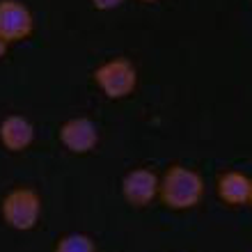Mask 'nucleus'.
<instances>
[{
    "label": "nucleus",
    "instance_id": "nucleus-4",
    "mask_svg": "<svg viewBox=\"0 0 252 252\" xmlns=\"http://www.w3.org/2000/svg\"><path fill=\"white\" fill-rule=\"evenodd\" d=\"M34 28L32 14L19 0H0V34L7 44L30 37Z\"/></svg>",
    "mask_w": 252,
    "mask_h": 252
},
{
    "label": "nucleus",
    "instance_id": "nucleus-12",
    "mask_svg": "<svg viewBox=\"0 0 252 252\" xmlns=\"http://www.w3.org/2000/svg\"><path fill=\"white\" fill-rule=\"evenodd\" d=\"M248 202H250V204H252V190H250V199H248Z\"/></svg>",
    "mask_w": 252,
    "mask_h": 252
},
{
    "label": "nucleus",
    "instance_id": "nucleus-1",
    "mask_svg": "<svg viewBox=\"0 0 252 252\" xmlns=\"http://www.w3.org/2000/svg\"><path fill=\"white\" fill-rule=\"evenodd\" d=\"M204 195V179L195 170L184 165H172L158 184L160 202L174 211H184L199 204Z\"/></svg>",
    "mask_w": 252,
    "mask_h": 252
},
{
    "label": "nucleus",
    "instance_id": "nucleus-2",
    "mask_svg": "<svg viewBox=\"0 0 252 252\" xmlns=\"http://www.w3.org/2000/svg\"><path fill=\"white\" fill-rule=\"evenodd\" d=\"M41 199L32 188H16L2 199V218L9 227L28 232L39 222Z\"/></svg>",
    "mask_w": 252,
    "mask_h": 252
},
{
    "label": "nucleus",
    "instance_id": "nucleus-11",
    "mask_svg": "<svg viewBox=\"0 0 252 252\" xmlns=\"http://www.w3.org/2000/svg\"><path fill=\"white\" fill-rule=\"evenodd\" d=\"M7 46H9V44H7V41H5V37L0 34V58H2V55L7 53Z\"/></svg>",
    "mask_w": 252,
    "mask_h": 252
},
{
    "label": "nucleus",
    "instance_id": "nucleus-10",
    "mask_svg": "<svg viewBox=\"0 0 252 252\" xmlns=\"http://www.w3.org/2000/svg\"><path fill=\"white\" fill-rule=\"evenodd\" d=\"M124 0H92V5L101 12H110V9H117Z\"/></svg>",
    "mask_w": 252,
    "mask_h": 252
},
{
    "label": "nucleus",
    "instance_id": "nucleus-9",
    "mask_svg": "<svg viewBox=\"0 0 252 252\" xmlns=\"http://www.w3.org/2000/svg\"><path fill=\"white\" fill-rule=\"evenodd\" d=\"M55 252H94V241L87 234H69L58 243Z\"/></svg>",
    "mask_w": 252,
    "mask_h": 252
},
{
    "label": "nucleus",
    "instance_id": "nucleus-6",
    "mask_svg": "<svg viewBox=\"0 0 252 252\" xmlns=\"http://www.w3.org/2000/svg\"><path fill=\"white\" fill-rule=\"evenodd\" d=\"M60 140L71 154H87V152H92L94 147H96V142H99V131H96V126H94L92 120H87V117H73V120L62 124Z\"/></svg>",
    "mask_w": 252,
    "mask_h": 252
},
{
    "label": "nucleus",
    "instance_id": "nucleus-7",
    "mask_svg": "<svg viewBox=\"0 0 252 252\" xmlns=\"http://www.w3.org/2000/svg\"><path fill=\"white\" fill-rule=\"evenodd\" d=\"M34 140V126L23 115H9L0 124V142L9 152H23L32 145Z\"/></svg>",
    "mask_w": 252,
    "mask_h": 252
},
{
    "label": "nucleus",
    "instance_id": "nucleus-3",
    "mask_svg": "<svg viewBox=\"0 0 252 252\" xmlns=\"http://www.w3.org/2000/svg\"><path fill=\"white\" fill-rule=\"evenodd\" d=\"M94 80H96V85L101 87V92L106 94L108 99H124L135 90L138 73H135V66L128 60L117 58V60L101 64L94 71Z\"/></svg>",
    "mask_w": 252,
    "mask_h": 252
},
{
    "label": "nucleus",
    "instance_id": "nucleus-5",
    "mask_svg": "<svg viewBox=\"0 0 252 252\" xmlns=\"http://www.w3.org/2000/svg\"><path fill=\"white\" fill-rule=\"evenodd\" d=\"M158 184L160 179L156 177V172L138 167L124 177L122 181V192L124 199L133 206H147L156 195H158Z\"/></svg>",
    "mask_w": 252,
    "mask_h": 252
},
{
    "label": "nucleus",
    "instance_id": "nucleus-8",
    "mask_svg": "<svg viewBox=\"0 0 252 252\" xmlns=\"http://www.w3.org/2000/svg\"><path fill=\"white\" fill-rule=\"evenodd\" d=\"M252 179H248L241 172H227L218 179V195L225 199L227 204H246L250 199Z\"/></svg>",
    "mask_w": 252,
    "mask_h": 252
},
{
    "label": "nucleus",
    "instance_id": "nucleus-13",
    "mask_svg": "<svg viewBox=\"0 0 252 252\" xmlns=\"http://www.w3.org/2000/svg\"><path fill=\"white\" fill-rule=\"evenodd\" d=\"M142 2H154V0H142Z\"/></svg>",
    "mask_w": 252,
    "mask_h": 252
}]
</instances>
